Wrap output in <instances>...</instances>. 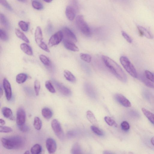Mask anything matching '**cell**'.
I'll use <instances>...</instances> for the list:
<instances>
[{
	"instance_id": "cell-24",
	"label": "cell",
	"mask_w": 154,
	"mask_h": 154,
	"mask_svg": "<svg viewBox=\"0 0 154 154\" xmlns=\"http://www.w3.org/2000/svg\"><path fill=\"white\" fill-rule=\"evenodd\" d=\"M27 78L28 76L26 74L20 73L16 76V81L18 84H22L26 81Z\"/></svg>"
},
{
	"instance_id": "cell-32",
	"label": "cell",
	"mask_w": 154,
	"mask_h": 154,
	"mask_svg": "<svg viewBox=\"0 0 154 154\" xmlns=\"http://www.w3.org/2000/svg\"><path fill=\"white\" fill-rule=\"evenodd\" d=\"M18 26L21 30L24 32L28 31L29 29V24L25 22L21 21L18 22Z\"/></svg>"
},
{
	"instance_id": "cell-2",
	"label": "cell",
	"mask_w": 154,
	"mask_h": 154,
	"mask_svg": "<svg viewBox=\"0 0 154 154\" xmlns=\"http://www.w3.org/2000/svg\"><path fill=\"white\" fill-rule=\"evenodd\" d=\"M1 142L3 146L8 150L21 149L26 143L25 139L18 135L3 138L1 139Z\"/></svg>"
},
{
	"instance_id": "cell-44",
	"label": "cell",
	"mask_w": 154,
	"mask_h": 154,
	"mask_svg": "<svg viewBox=\"0 0 154 154\" xmlns=\"http://www.w3.org/2000/svg\"><path fill=\"white\" fill-rule=\"evenodd\" d=\"M121 126L122 130L125 131L128 130L130 128V125H129L128 123L126 121L122 122Z\"/></svg>"
},
{
	"instance_id": "cell-8",
	"label": "cell",
	"mask_w": 154,
	"mask_h": 154,
	"mask_svg": "<svg viewBox=\"0 0 154 154\" xmlns=\"http://www.w3.org/2000/svg\"><path fill=\"white\" fill-rule=\"evenodd\" d=\"M53 83L55 87L61 94L66 96H70L71 95V91L62 83L55 80H53Z\"/></svg>"
},
{
	"instance_id": "cell-18",
	"label": "cell",
	"mask_w": 154,
	"mask_h": 154,
	"mask_svg": "<svg viewBox=\"0 0 154 154\" xmlns=\"http://www.w3.org/2000/svg\"><path fill=\"white\" fill-rule=\"evenodd\" d=\"M2 114L5 118L11 120H14V118L13 112L9 108L4 107L2 110Z\"/></svg>"
},
{
	"instance_id": "cell-11",
	"label": "cell",
	"mask_w": 154,
	"mask_h": 154,
	"mask_svg": "<svg viewBox=\"0 0 154 154\" xmlns=\"http://www.w3.org/2000/svg\"><path fill=\"white\" fill-rule=\"evenodd\" d=\"M46 147L47 151L50 153H53L56 151L57 145L56 141L51 138L48 139L46 141Z\"/></svg>"
},
{
	"instance_id": "cell-52",
	"label": "cell",
	"mask_w": 154,
	"mask_h": 154,
	"mask_svg": "<svg viewBox=\"0 0 154 154\" xmlns=\"http://www.w3.org/2000/svg\"><path fill=\"white\" fill-rule=\"evenodd\" d=\"M151 143L154 146V137H153L151 139Z\"/></svg>"
},
{
	"instance_id": "cell-22",
	"label": "cell",
	"mask_w": 154,
	"mask_h": 154,
	"mask_svg": "<svg viewBox=\"0 0 154 154\" xmlns=\"http://www.w3.org/2000/svg\"><path fill=\"white\" fill-rule=\"evenodd\" d=\"M142 110L147 118L152 124H154V114L145 108H143Z\"/></svg>"
},
{
	"instance_id": "cell-4",
	"label": "cell",
	"mask_w": 154,
	"mask_h": 154,
	"mask_svg": "<svg viewBox=\"0 0 154 154\" xmlns=\"http://www.w3.org/2000/svg\"><path fill=\"white\" fill-rule=\"evenodd\" d=\"M120 62L126 71L134 78H138V74L136 69L133 65L126 57L122 56L120 58Z\"/></svg>"
},
{
	"instance_id": "cell-7",
	"label": "cell",
	"mask_w": 154,
	"mask_h": 154,
	"mask_svg": "<svg viewBox=\"0 0 154 154\" xmlns=\"http://www.w3.org/2000/svg\"><path fill=\"white\" fill-rule=\"evenodd\" d=\"M63 36V41H68L75 43L77 42L76 36L68 28H64L61 30Z\"/></svg>"
},
{
	"instance_id": "cell-19",
	"label": "cell",
	"mask_w": 154,
	"mask_h": 154,
	"mask_svg": "<svg viewBox=\"0 0 154 154\" xmlns=\"http://www.w3.org/2000/svg\"><path fill=\"white\" fill-rule=\"evenodd\" d=\"M21 50L25 54L32 56L33 54V51L31 47L26 43L21 44L20 46Z\"/></svg>"
},
{
	"instance_id": "cell-28",
	"label": "cell",
	"mask_w": 154,
	"mask_h": 154,
	"mask_svg": "<svg viewBox=\"0 0 154 154\" xmlns=\"http://www.w3.org/2000/svg\"><path fill=\"white\" fill-rule=\"evenodd\" d=\"M41 146L39 144H36L32 147L30 150L31 153L33 154H39L42 152Z\"/></svg>"
},
{
	"instance_id": "cell-12",
	"label": "cell",
	"mask_w": 154,
	"mask_h": 154,
	"mask_svg": "<svg viewBox=\"0 0 154 154\" xmlns=\"http://www.w3.org/2000/svg\"><path fill=\"white\" fill-rule=\"evenodd\" d=\"M115 99L122 106L126 108L130 107L131 104L124 96L121 94H116L115 96Z\"/></svg>"
},
{
	"instance_id": "cell-3",
	"label": "cell",
	"mask_w": 154,
	"mask_h": 154,
	"mask_svg": "<svg viewBox=\"0 0 154 154\" xmlns=\"http://www.w3.org/2000/svg\"><path fill=\"white\" fill-rule=\"evenodd\" d=\"M76 23L78 29L83 34L87 37L91 36L90 29L87 23L85 21L83 15H79L77 16Z\"/></svg>"
},
{
	"instance_id": "cell-43",
	"label": "cell",
	"mask_w": 154,
	"mask_h": 154,
	"mask_svg": "<svg viewBox=\"0 0 154 154\" xmlns=\"http://www.w3.org/2000/svg\"><path fill=\"white\" fill-rule=\"evenodd\" d=\"M17 126L20 130L22 132H27L30 130V128L28 126L25 124Z\"/></svg>"
},
{
	"instance_id": "cell-35",
	"label": "cell",
	"mask_w": 154,
	"mask_h": 154,
	"mask_svg": "<svg viewBox=\"0 0 154 154\" xmlns=\"http://www.w3.org/2000/svg\"><path fill=\"white\" fill-rule=\"evenodd\" d=\"M45 87L51 93H54L56 92V91L50 81H47L46 82Z\"/></svg>"
},
{
	"instance_id": "cell-20",
	"label": "cell",
	"mask_w": 154,
	"mask_h": 154,
	"mask_svg": "<svg viewBox=\"0 0 154 154\" xmlns=\"http://www.w3.org/2000/svg\"><path fill=\"white\" fill-rule=\"evenodd\" d=\"M64 75L67 81L73 83H75L76 81V77L69 71L65 70L64 72Z\"/></svg>"
},
{
	"instance_id": "cell-45",
	"label": "cell",
	"mask_w": 154,
	"mask_h": 154,
	"mask_svg": "<svg viewBox=\"0 0 154 154\" xmlns=\"http://www.w3.org/2000/svg\"><path fill=\"white\" fill-rule=\"evenodd\" d=\"M122 34L124 38L129 43H131L132 42V40L131 38L124 31H122Z\"/></svg>"
},
{
	"instance_id": "cell-25",
	"label": "cell",
	"mask_w": 154,
	"mask_h": 154,
	"mask_svg": "<svg viewBox=\"0 0 154 154\" xmlns=\"http://www.w3.org/2000/svg\"><path fill=\"white\" fill-rule=\"evenodd\" d=\"M139 78L141 81L147 87L154 89V84L148 79L145 76L143 75H141Z\"/></svg>"
},
{
	"instance_id": "cell-31",
	"label": "cell",
	"mask_w": 154,
	"mask_h": 154,
	"mask_svg": "<svg viewBox=\"0 0 154 154\" xmlns=\"http://www.w3.org/2000/svg\"><path fill=\"white\" fill-rule=\"evenodd\" d=\"M0 21L2 25L7 28H9V24L7 18L3 14L0 15Z\"/></svg>"
},
{
	"instance_id": "cell-34",
	"label": "cell",
	"mask_w": 154,
	"mask_h": 154,
	"mask_svg": "<svg viewBox=\"0 0 154 154\" xmlns=\"http://www.w3.org/2000/svg\"><path fill=\"white\" fill-rule=\"evenodd\" d=\"M80 57L82 60L85 62L89 63L91 60V57L89 54L85 53H81L80 54Z\"/></svg>"
},
{
	"instance_id": "cell-33",
	"label": "cell",
	"mask_w": 154,
	"mask_h": 154,
	"mask_svg": "<svg viewBox=\"0 0 154 154\" xmlns=\"http://www.w3.org/2000/svg\"><path fill=\"white\" fill-rule=\"evenodd\" d=\"M32 5L33 7L36 10H41L44 8L42 4L36 0H34L32 1Z\"/></svg>"
},
{
	"instance_id": "cell-48",
	"label": "cell",
	"mask_w": 154,
	"mask_h": 154,
	"mask_svg": "<svg viewBox=\"0 0 154 154\" xmlns=\"http://www.w3.org/2000/svg\"><path fill=\"white\" fill-rule=\"evenodd\" d=\"M73 5H71L73 7L75 8L76 11L78 10V4L77 0H73Z\"/></svg>"
},
{
	"instance_id": "cell-6",
	"label": "cell",
	"mask_w": 154,
	"mask_h": 154,
	"mask_svg": "<svg viewBox=\"0 0 154 154\" xmlns=\"http://www.w3.org/2000/svg\"><path fill=\"white\" fill-rule=\"evenodd\" d=\"M63 36L61 30L55 33L51 37L48 41L49 46L52 47L58 45L63 40Z\"/></svg>"
},
{
	"instance_id": "cell-30",
	"label": "cell",
	"mask_w": 154,
	"mask_h": 154,
	"mask_svg": "<svg viewBox=\"0 0 154 154\" xmlns=\"http://www.w3.org/2000/svg\"><path fill=\"white\" fill-rule=\"evenodd\" d=\"M42 122L40 119L38 117H35L34 123L35 128L38 130H40L42 127Z\"/></svg>"
},
{
	"instance_id": "cell-21",
	"label": "cell",
	"mask_w": 154,
	"mask_h": 154,
	"mask_svg": "<svg viewBox=\"0 0 154 154\" xmlns=\"http://www.w3.org/2000/svg\"><path fill=\"white\" fill-rule=\"evenodd\" d=\"M42 114L45 118L49 120L52 118L53 116V112L50 109L47 108H45L42 110Z\"/></svg>"
},
{
	"instance_id": "cell-5",
	"label": "cell",
	"mask_w": 154,
	"mask_h": 154,
	"mask_svg": "<svg viewBox=\"0 0 154 154\" xmlns=\"http://www.w3.org/2000/svg\"><path fill=\"white\" fill-rule=\"evenodd\" d=\"M51 126L57 137L60 140L63 141L65 138L64 134L59 122L56 119L53 120L51 122Z\"/></svg>"
},
{
	"instance_id": "cell-16",
	"label": "cell",
	"mask_w": 154,
	"mask_h": 154,
	"mask_svg": "<svg viewBox=\"0 0 154 154\" xmlns=\"http://www.w3.org/2000/svg\"><path fill=\"white\" fill-rule=\"evenodd\" d=\"M84 89L86 93L90 97L93 98H96L95 90L90 84L88 83H85L84 85Z\"/></svg>"
},
{
	"instance_id": "cell-10",
	"label": "cell",
	"mask_w": 154,
	"mask_h": 154,
	"mask_svg": "<svg viewBox=\"0 0 154 154\" xmlns=\"http://www.w3.org/2000/svg\"><path fill=\"white\" fill-rule=\"evenodd\" d=\"M3 85L6 98L7 100L10 101L12 97V90L11 84L7 79H3Z\"/></svg>"
},
{
	"instance_id": "cell-27",
	"label": "cell",
	"mask_w": 154,
	"mask_h": 154,
	"mask_svg": "<svg viewBox=\"0 0 154 154\" xmlns=\"http://www.w3.org/2000/svg\"><path fill=\"white\" fill-rule=\"evenodd\" d=\"M87 116L88 120L92 124L94 125L97 124V122L95 116L91 111H88L87 113Z\"/></svg>"
},
{
	"instance_id": "cell-29",
	"label": "cell",
	"mask_w": 154,
	"mask_h": 154,
	"mask_svg": "<svg viewBox=\"0 0 154 154\" xmlns=\"http://www.w3.org/2000/svg\"><path fill=\"white\" fill-rule=\"evenodd\" d=\"M39 58L41 62L46 66L50 67L51 65V63L50 60L45 55L41 54L40 55Z\"/></svg>"
},
{
	"instance_id": "cell-14",
	"label": "cell",
	"mask_w": 154,
	"mask_h": 154,
	"mask_svg": "<svg viewBox=\"0 0 154 154\" xmlns=\"http://www.w3.org/2000/svg\"><path fill=\"white\" fill-rule=\"evenodd\" d=\"M139 33L140 36H145L149 39H152L153 36L151 34L146 28L139 26H137Z\"/></svg>"
},
{
	"instance_id": "cell-36",
	"label": "cell",
	"mask_w": 154,
	"mask_h": 154,
	"mask_svg": "<svg viewBox=\"0 0 154 154\" xmlns=\"http://www.w3.org/2000/svg\"><path fill=\"white\" fill-rule=\"evenodd\" d=\"M34 87L35 93L36 96L39 94L40 89V83L38 80H36L34 81Z\"/></svg>"
},
{
	"instance_id": "cell-54",
	"label": "cell",
	"mask_w": 154,
	"mask_h": 154,
	"mask_svg": "<svg viewBox=\"0 0 154 154\" xmlns=\"http://www.w3.org/2000/svg\"><path fill=\"white\" fill-rule=\"evenodd\" d=\"M17 1L21 2L24 3L26 1V0H17Z\"/></svg>"
},
{
	"instance_id": "cell-51",
	"label": "cell",
	"mask_w": 154,
	"mask_h": 154,
	"mask_svg": "<svg viewBox=\"0 0 154 154\" xmlns=\"http://www.w3.org/2000/svg\"><path fill=\"white\" fill-rule=\"evenodd\" d=\"M3 90L1 87V88H0V96H1V98L3 95Z\"/></svg>"
},
{
	"instance_id": "cell-53",
	"label": "cell",
	"mask_w": 154,
	"mask_h": 154,
	"mask_svg": "<svg viewBox=\"0 0 154 154\" xmlns=\"http://www.w3.org/2000/svg\"><path fill=\"white\" fill-rule=\"evenodd\" d=\"M44 1L47 3H50L53 0H44Z\"/></svg>"
},
{
	"instance_id": "cell-50",
	"label": "cell",
	"mask_w": 154,
	"mask_h": 154,
	"mask_svg": "<svg viewBox=\"0 0 154 154\" xmlns=\"http://www.w3.org/2000/svg\"><path fill=\"white\" fill-rule=\"evenodd\" d=\"M104 154H113L114 153H112L111 151H104L103 152Z\"/></svg>"
},
{
	"instance_id": "cell-17",
	"label": "cell",
	"mask_w": 154,
	"mask_h": 154,
	"mask_svg": "<svg viewBox=\"0 0 154 154\" xmlns=\"http://www.w3.org/2000/svg\"><path fill=\"white\" fill-rule=\"evenodd\" d=\"M63 44L67 50L73 52H78L79 51V48L74 43L68 41H63Z\"/></svg>"
},
{
	"instance_id": "cell-1",
	"label": "cell",
	"mask_w": 154,
	"mask_h": 154,
	"mask_svg": "<svg viewBox=\"0 0 154 154\" xmlns=\"http://www.w3.org/2000/svg\"><path fill=\"white\" fill-rule=\"evenodd\" d=\"M102 59L105 65L117 79L123 83L127 82L126 74L118 64L111 59L104 55H102Z\"/></svg>"
},
{
	"instance_id": "cell-38",
	"label": "cell",
	"mask_w": 154,
	"mask_h": 154,
	"mask_svg": "<svg viewBox=\"0 0 154 154\" xmlns=\"http://www.w3.org/2000/svg\"><path fill=\"white\" fill-rule=\"evenodd\" d=\"M0 38L4 41H7L9 40L8 35L7 33L4 30H0Z\"/></svg>"
},
{
	"instance_id": "cell-39",
	"label": "cell",
	"mask_w": 154,
	"mask_h": 154,
	"mask_svg": "<svg viewBox=\"0 0 154 154\" xmlns=\"http://www.w3.org/2000/svg\"><path fill=\"white\" fill-rule=\"evenodd\" d=\"M105 121L107 123V124L110 126H112L113 125H117L115 121L110 117L106 116L104 118Z\"/></svg>"
},
{
	"instance_id": "cell-13",
	"label": "cell",
	"mask_w": 154,
	"mask_h": 154,
	"mask_svg": "<svg viewBox=\"0 0 154 154\" xmlns=\"http://www.w3.org/2000/svg\"><path fill=\"white\" fill-rule=\"evenodd\" d=\"M76 11L71 5L68 6L66 9V16L69 20L72 21L74 20L76 16Z\"/></svg>"
},
{
	"instance_id": "cell-47",
	"label": "cell",
	"mask_w": 154,
	"mask_h": 154,
	"mask_svg": "<svg viewBox=\"0 0 154 154\" xmlns=\"http://www.w3.org/2000/svg\"><path fill=\"white\" fill-rule=\"evenodd\" d=\"M39 46L40 48L42 49V50L48 52H50V51L49 50L47 46L44 42H42L41 44L39 45Z\"/></svg>"
},
{
	"instance_id": "cell-55",
	"label": "cell",
	"mask_w": 154,
	"mask_h": 154,
	"mask_svg": "<svg viewBox=\"0 0 154 154\" xmlns=\"http://www.w3.org/2000/svg\"><path fill=\"white\" fill-rule=\"evenodd\" d=\"M30 153V152L29 151H26V152L24 153L25 154H29Z\"/></svg>"
},
{
	"instance_id": "cell-37",
	"label": "cell",
	"mask_w": 154,
	"mask_h": 154,
	"mask_svg": "<svg viewBox=\"0 0 154 154\" xmlns=\"http://www.w3.org/2000/svg\"><path fill=\"white\" fill-rule=\"evenodd\" d=\"M145 77L149 81L154 83V74L148 70L145 71Z\"/></svg>"
},
{
	"instance_id": "cell-9",
	"label": "cell",
	"mask_w": 154,
	"mask_h": 154,
	"mask_svg": "<svg viewBox=\"0 0 154 154\" xmlns=\"http://www.w3.org/2000/svg\"><path fill=\"white\" fill-rule=\"evenodd\" d=\"M26 119L25 111L22 108H18L16 114V123L17 126L25 124Z\"/></svg>"
},
{
	"instance_id": "cell-42",
	"label": "cell",
	"mask_w": 154,
	"mask_h": 154,
	"mask_svg": "<svg viewBox=\"0 0 154 154\" xmlns=\"http://www.w3.org/2000/svg\"><path fill=\"white\" fill-rule=\"evenodd\" d=\"M0 3L4 7L9 11L13 10L11 6L7 1V0H0Z\"/></svg>"
},
{
	"instance_id": "cell-49",
	"label": "cell",
	"mask_w": 154,
	"mask_h": 154,
	"mask_svg": "<svg viewBox=\"0 0 154 154\" xmlns=\"http://www.w3.org/2000/svg\"><path fill=\"white\" fill-rule=\"evenodd\" d=\"M5 124V121L1 119H0V124H1V126H4Z\"/></svg>"
},
{
	"instance_id": "cell-41",
	"label": "cell",
	"mask_w": 154,
	"mask_h": 154,
	"mask_svg": "<svg viewBox=\"0 0 154 154\" xmlns=\"http://www.w3.org/2000/svg\"><path fill=\"white\" fill-rule=\"evenodd\" d=\"M91 128L92 131L99 136H102L104 135V133L99 128L94 126H91Z\"/></svg>"
},
{
	"instance_id": "cell-46",
	"label": "cell",
	"mask_w": 154,
	"mask_h": 154,
	"mask_svg": "<svg viewBox=\"0 0 154 154\" xmlns=\"http://www.w3.org/2000/svg\"><path fill=\"white\" fill-rule=\"evenodd\" d=\"M77 132L75 130H70L67 133V137L69 138H72L76 136Z\"/></svg>"
},
{
	"instance_id": "cell-40",
	"label": "cell",
	"mask_w": 154,
	"mask_h": 154,
	"mask_svg": "<svg viewBox=\"0 0 154 154\" xmlns=\"http://www.w3.org/2000/svg\"><path fill=\"white\" fill-rule=\"evenodd\" d=\"M13 129L9 127L3 126H0V132L1 133H9L13 131Z\"/></svg>"
},
{
	"instance_id": "cell-26",
	"label": "cell",
	"mask_w": 154,
	"mask_h": 154,
	"mask_svg": "<svg viewBox=\"0 0 154 154\" xmlns=\"http://www.w3.org/2000/svg\"><path fill=\"white\" fill-rule=\"evenodd\" d=\"M71 153L73 154H81L82 153V151L81 146L77 143L74 144L71 149Z\"/></svg>"
},
{
	"instance_id": "cell-23",
	"label": "cell",
	"mask_w": 154,
	"mask_h": 154,
	"mask_svg": "<svg viewBox=\"0 0 154 154\" xmlns=\"http://www.w3.org/2000/svg\"><path fill=\"white\" fill-rule=\"evenodd\" d=\"M15 32L16 35L18 38L27 43H29V40L27 37L20 30L17 29H15Z\"/></svg>"
},
{
	"instance_id": "cell-15",
	"label": "cell",
	"mask_w": 154,
	"mask_h": 154,
	"mask_svg": "<svg viewBox=\"0 0 154 154\" xmlns=\"http://www.w3.org/2000/svg\"><path fill=\"white\" fill-rule=\"evenodd\" d=\"M35 40L39 46L43 41L42 33L41 28L39 26L37 27L35 33Z\"/></svg>"
}]
</instances>
